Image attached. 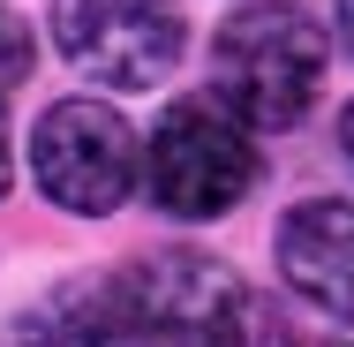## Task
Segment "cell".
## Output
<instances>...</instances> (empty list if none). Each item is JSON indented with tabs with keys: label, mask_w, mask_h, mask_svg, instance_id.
Here are the masks:
<instances>
[{
	"label": "cell",
	"mask_w": 354,
	"mask_h": 347,
	"mask_svg": "<svg viewBox=\"0 0 354 347\" xmlns=\"http://www.w3.org/2000/svg\"><path fill=\"white\" fill-rule=\"evenodd\" d=\"M324 30L301 15V8H279V0H257V8H234L212 38V91L249 121V129H294L317 91H324Z\"/></svg>",
	"instance_id": "1"
},
{
	"label": "cell",
	"mask_w": 354,
	"mask_h": 347,
	"mask_svg": "<svg viewBox=\"0 0 354 347\" xmlns=\"http://www.w3.org/2000/svg\"><path fill=\"white\" fill-rule=\"evenodd\" d=\"M249 136L257 129L218 91L174 98L158 114L151 143H143V181H151L158 211L166 219H218V211H234L257 189V174H264V159H257Z\"/></svg>",
	"instance_id": "2"
},
{
	"label": "cell",
	"mask_w": 354,
	"mask_h": 347,
	"mask_svg": "<svg viewBox=\"0 0 354 347\" xmlns=\"http://www.w3.org/2000/svg\"><path fill=\"white\" fill-rule=\"evenodd\" d=\"M30 174L46 204L75 211V219H113L143 181V136L106 98H61L30 129Z\"/></svg>",
	"instance_id": "3"
},
{
	"label": "cell",
	"mask_w": 354,
	"mask_h": 347,
	"mask_svg": "<svg viewBox=\"0 0 354 347\" xmlns=\"http://www.w3.org/2000/svg\"><path fill=\"white\" fill-rule=\"evenodd\" d=\"M53 46L91 83L151 91L181 61V8L174 0H53Z\"/></svg>",
	"instance_id": "4"
},
{
	"label": "cell",
	"mask_w": 354,
	"mask_h": 347,
	"mask_svg": "<svg viewBox=\"0 0 354 347\" xmlns=\"http://www.w3.org/2000/svg\"><path fill=\"white\" fill-rule=\"evenodd\" d=\"M0 347H158V340L129 302V279L98 272V279H61L53 294L15 310L0 325Z\"/></svg>",
	"instance_id": "5"
},
{
	"label": "cell",
	"mask_w": 354,
	"mask_h": 347,
	"mask_svg": "<svg viewBox=\"0 0 354 347\" xmlns=\"http://www.w3.org/2000/svg\"><path fill=\"white\" fill-rule=\"evenodd\" d=\"M272 249H279L286 287L309 310H324L332 325L354 332V204H339V197L294 204L279 219V234H272Z\"/></svg>",
	"instance_id": "6"
},
{
	"label": "cell",
	"mask_w": 354,
	"mask_h": 347,
	"mask_svg": "<svg viewBox=\"0 0 354 347\" xmlns=\"http://www.w3.org/2000/svg\"><path fill=\"white\" fill-rule=\"evenodd\" d=\"M204 347H317V340H309V332H294V317H286L272 294L234 287V294L218 302V317L204 325Z\"/></svg>",
	"instance_id": "7"
},
{
	"label": "cell",
	"mask_w": 354,
	"mask_h": 347,
	"mask_svg": "<svg viewBox=\"0 0 354 347\" xmlns=\"http://www.w3.org/2000/svg\"><path fill=\"white\" fill-rule=\"evenodd\" d=\"M23 69H30V46H23V23H15V15H0V83H15Z\"/></svg>",
	"instance_id": "8"
},
{
	"label": "cell",
	"mask_w": 354,
	"mask_h": 347,
	"mask_svg": "<svg viewBox=\"0 0 354 347\" xmlns=\"http://www.w3.org/2000/svg\"><path fill=\"white\" fill-rule=\"evenodd\" d=\"M8 181H15V136H8V106H0V197H8Z\"/></svg>",
	"instance_id": "9"
},
{
	"label": "cell",
	"mask_w": 354,
	"mask_h": 347,
	"mask_svg": "<svg viewBox=\"0 0 354 347\" xmlns=\"http://www.w3.org/2000/svg\"><path fill=\"white\" fill-rule=\"evenodd\" d=\"M339 151H347V166H354V106L339 114Z\"/></svg>",
	"instance_id": "10"
},
{
	"label": "cell",
	"mask_w": 354,
	"mask_h": 347,
	"mask_svg": "<svg viewBox=\"0 0 354 347\" xmlns=\"http://www.w3.org/2000/svg\"><path fill=\"white\" fill-rule=\"evenodd\" d=\"M339 23H347V46H354V0H339Z\"/></svg>",
	"instance_id": "11"
}]
</instances>
